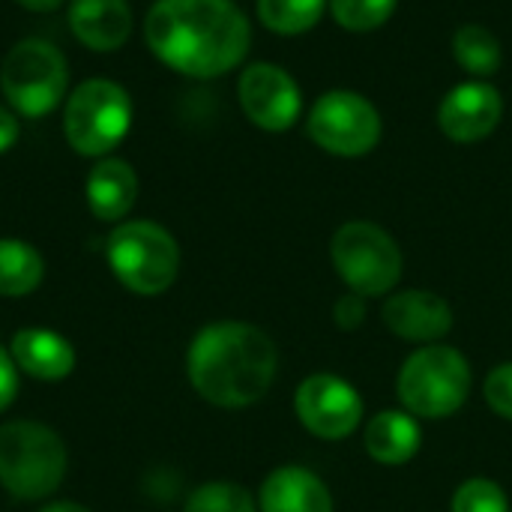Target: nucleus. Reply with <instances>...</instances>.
Returning <instances> with one entry per match:
<instances>
[{
	"mask_svg": "<svg viewBox=\"0 0 512 512\" xmlns=\"http://www.w3.org/2000/svg\"><path fill=\"white\" fill-rule=\"evenodd\" d=\"M144 39L174 72L219 78L243 63L252 27L234 0H156L144 21Z\"/></svg>",
	"mask_w": 512,
	"mask_h": 512,
	"instance_id": "obj_1",
	"label": "nucleus"
},
{
	"mask_svg": "<svg viewBox=\"0 0 512 512\" xmlns=\"http://www.w3.org/2000/svg\"><path fill=\"white\" fill-rule=\"evenodd\" d=\"M192 387L219 408L255 405L276 378V345L252 324L222 321L204 327L189 348Z\"/></svg>",
	"mask_w": 512,
	"mask_h": 512,
	"instance_id": "obj_2",
	"label": "nucleus"
},
{
	"mask_svg": "<svg viewBox=\"0 0 512 512\" xmlns=\"http://www.w3.org/2000/svg\"><path fill=\"white\" fill-rule=\"evenodd\" d=\"M66 474L63 441L42 423L0 426V483L12 498L39 501L51 495Z\"/></svg>",
	"mask_w": 512,
	"mask_h": 512,
	"instance_id": "obj_3",
	"label": "nucleus"
},
{
	"mask_svg": "<svg viewBox=\"0 0 512 512\" xmlns=\"http://www.w3.org/2000/svg\"><path fill=\"white\" fill-rule=\"evenodd\" d=\"M396 387L408 414L441 420L465 405L471 390V366L450 345H426L405 360Z\"/></svg>",
	"mask_w": 512,
	"mask_h": 512,
	"instance_id": "obj_4",
	"label": "nucleus"
},
{
	"mask_svg": "<svg viewBox=\"0 0 512 512\" xmlns=\"http://www.w3.org/2000/svg\"><path fill=\"white\" fill-rule=\"evenodd\" d=\"M129 126H132L129 93L108 78L84 81L66 102L63 132L69 147L81 156L111 153L126 138Z\"/></svg>",
	"mask_w": 512,
	"mask_h": 512,
	"instance_id": "obj_5",
	"label": "nucleus"
},
{
	"mask_svg": "<svg viewBox=\"0 0 512 512\" xmlns=\"http://www.w3.org/2000/svg\"><path fill=\"white\" fill-rule=\"evenodd\" d=\"M108 264L135 294H162L180 270L174 237L156 222H126L108 237Z\"/></svg>",
	"mask_w": 512,
	"mask_h": 512,
	"instance_id": "obj_6",
	"label": "nucleus"
},
{
	"mask_svg": "<svg viewBox=\"0 0 512 512\" xmlns=\"http://www.w3.org/2000/svg\"><path fill=\"white\" fill-rule=\"evenodd\" d=\"M69 66L63 54L45 39H24L9 48L0 66V87L12 111L42 117L54 111L66 93Z\"/></svg>",
	"mask_w": 512,
	"mask_h": 512,
	"instance_id": "obj_7",
	"label": "nucleus"
},
{
	"mask_svg": "<svg viewBox=\"0 0 512 512\" xmlns=\"http://www.w3.org/2000/svg\"><path fill=\"white\" fill-rule=\"evenodd\" d=\"M330 255L342 282L360 297H384L402 276V252L375 222H345L333 234Z\"/></svg>",
	"mask_w": 512,
	"mask_h": 512,
	"instance_id": "obj_8",
	"label": "nucleus"
},
{
	"mask_svg": "<svg viewBox=\"0 0 512 512\" xmlns=\"http://www.w3.org/2000/svg\"><path fill=\"white\" fill-rule=\"evenodd\" d=\"M309 138L333 156H366L381 141V114L357 90H327L309 111Z\"/></svg>",
	"mask_w": 512,
	"mask_h": 512,
	"instance_id": "obj_9",
	"label": "nucleus"
},
{
	"mask_svg": "<svg viewBox=\"0 0 512 512\" xmlns=\"http://www.w3.org/2000/svg\"><path fill=\"white\" fill-rule=\"evenodd\" d=\"M294 408H297L300 423L324 441L348 438L363 420L360 393L348 381L327 375V372L312 375L300 384Z\"/></svg>",
	"mask_w": 512,
	"mask_h": 512,
	"instance_id": "obj_10",
	"label": "nucleus"
},
{
	"mask_svg": "<svg viewBox=\"0 0 512 512\" xmlns=\"http://www.w3.org/2000/svg\"><path fill=\"white\" fill-rule=\"evenodd\" d=\"M237 96H240L243 114L267 132L291 129L303 111L300 84L276 63L246 66L237 84Z\"/></svg>",
	"mask_w": 512,
	"mask_h": 512,
	"instance_id": "obj_11",
	"label": "nucleus"
},
{
	"mask_svg": "<svg viewBox=\"0 0 512 512\" xmlns=\"http://www.w3.org/2000/svg\"><path fill=\"white\" fill-rule=\"evenodd\" d=\"M504 114V99L489 81H462L438 105V126L456 144H477L495 132Z\"/></svg>",
	"mask_w": 512,
	"mask_h": 512,
	"instance_id": "obj_12",
	"label": "nucleus"
},
{
	"mask_svg": "<svg viewBox=\"0 0 512 512\" xmlns=\"http://www.w3.org/2000/svg\"><path fill=\"white\" fill-rule=\"evenodd\" d=\"M384 324L411 342H438L453 327V309L432 291H402L384 303Z\"/></svg>",
	"mask_w": 512,
	"mask_h": 512,
	"instance_id": "obj_13",
	"label": "nucleus"
},
{
	"mask_svg": "<svg viewBox=\"0 0 512 512\" xmlns=\"http://www.w3.org/2000/svg\"><path fill=\"white\" fill-rule=\"evenodd\" d=\"M69 27L81 45L93 51H114L132 33V9L126 0H72Z\"/></svg>",
	"mask_w": 512,
	"mask_h": 512,
	"instance_id": "obj_14",
	"label": "nucleus"
},
{
	"mask_svg": "<svg viewBox=\"0 0 512 512\" xmlns=\"http://www.w3.org/2000/svg\"><path fill=\"white\" fill-rule=\"evenodd\" d=\"M261 512H333V498L312 471L285 465L264 480Z\"/></svg>",
	"mask_w": 512,
	"mask_h": 512,
	"instance_id": "obj_15",
	"label": "nucleus"
},
{
	"mask_svg": "<svg viewBox=\"0 0 512 512\" xmlns=\"http://www.w3.org/2000/svg\"><path fill=\"white\" fill-rule=\"evenodd\" d=\"M135 198H138V177L129 162L102 159L87 174V204L99 219L105 222L123 219L132 210Z\"/></svg>",
	"mask_w": 512,
	"mask_h": 512,
	"instance_id": "obj_16",
	"label": "nucleus"
},
{
	"mask_svg": "<svg viewBox=\"0 0 512 512\" xmlns=\"http://www.w3.org/2000/svg\"><path fill=\"white\" fill-rule=\"evenodd\" d=\"M12 360L39 381H60L75 366L72 345L51 330H21L12 339Z\"/></svg>",
	"mask_w": 512,
	"mask_h": 512,
	"instance_id": "obj_17",
	"label": "nucleus"
},
{
	"mask_svg": "<svg viewBox=\"0 0 512 512\" xmlns=\"http://www.w3.org/2000/svg\"><path fill=\"white\" fill-rule=\"evenodd\" d=\"M366 450L378 465H405L420 450V426L408 411H381L366 426Z\"/></svg>",
	"mask_w": 512,
	"mask_h": 512,
	"instance_id": "obj_18",
	"label": "nucleus"
},
{
	"mask_svg": "<svg viewBox=\"0 0 512 512\" xmlns=\"http://www.w3.org/2000/svg\"><path fill=\"white\" fill-rule=\"evenodd\" d=\"M453 54H456V63L477 78L495 75L504 63L498 36L483 24H462L453 36Z\"/></svg>",
	"mask_w": 512,
	"mask_h": 512,
	"instance_id": "obj_19",
	"label": "nucleus"
},
{
	"mask_svg": "<svg viewBox=\"0 0 512 512\" xmlns=\"http://www.w3.org/2000/svg\"><path fill=\"white\" fill-rule=\"evenodd\" d=\"M45 264L30 243L21 240H0V294L3 297H24L36 291L42 282Z\"/></svg>",
	"mask_w": 512,
	"mask_h": 512,
	"instance_id": "obj_20",
	"label": "nucleus"
},
{
	"mask_svg": "<svg viewBox=\"0 0 512 512\" xmlns=\"http://www.w3.org/2000/svg\"><path fill=\"white\" fill-rule=\"evenodd\" d=\"M330 0H258V18L267 30L282 36H297L312 30Z\"/></svg>",
	"mask_w": 512,
	"mask_h": 512,
	"instance_id": "obj_21",
	"label": "nucleus"
},
{
	"mask_svg": "<svg viewBox=\"0 0 512 512\" xmlns=\"http://www.w3.org/2000/svg\"><path fill=\"white\" fill-rule=\"evenodd\" d=\"M396 3L399 0H330V12L339 27L354 33H369L390 21Z\"/></svg>",
	"mask_w": 512,
	"mask_h": 512,
	"instance_id": "obj_22",
	"label": "nucleus"
},
{
	"mask_svg": "<svg viewBox=\"0 0 512 512\" xmlns=\"http://www.w3.org/2000/svg\"><path fill=\"white\" fill-rule=\"evenodd\" d=\"M183 512H255V501L237 483H207L192 492Z\"/></svg>",
	"mask_w": 512,
	"mask_h": 512,
	"instance_id": "obj_23",
	"label": "nucleus"
},
{
	"mask_svg": "<svg viewBox=\"0 0 512 512\" xmlns=\"http://www.w3.org/2000/svg\"><path fill=\"white\" fill-rule=\"evenodd\" d=\"M453 512H510V501L498 483L468 480L453 498Z\"/></svg>",
	"mask_w": 512,
	"mask_h": 512,
	"instance_id": "obj_24",
	"label": "nucleus"
},
{
	"mask_svg": "<svg viewBox=\"0 0 512 512\" xmlns=\"http://www.w3.org/2000/svg\"><path fill=\"white\" fill-rule=\"evenodd\" d=\"M486 402L498 417L512 420V363L498 366L486 378Z\"/></svg>",
	"mask_w": 512,
	"mask_h": 512,
	"instance_id": "obj_25",
	"label": "nucleus"
},
{
	"mask_svg": "<svg viewBox=\"0 0 512 512\" xmlns=\"http://www.w3.org/2000/svg\"><path fill=\"white\" fill-rule=\"evenodd\" d=\"M333 315H336V324H339L342 330H357V327L363 324V318H366V297H360V294L342 297V300L336 303Z\"/></svg>",
	"mask_w": 512,
	"mask_h": 512,
	"instance_id": "obj_26",
	"label": "nucleus"
},
{
	"mask_svg": "<svg viewBox=\"0 0 512 512\" xmlns=\"http://www.w3.org/2000/svg\"><path fill=\"white\" fill-rule=\"evenodd\" d=\"M15 390H18V366L6 351H0V411L15 399Z\"/></svg>",
	"mask_w": 512,
	"mask_h": 512,
	"instance_id": "obj_27",
	"label": "nucleus"
},
{
	"mask_svg": "<svg viewBox=\"0 0 512 512\" xmlns=\"http://www.w3.org/2000/svg\"><path fill=\"white\" fill-rule=\"evenodd\" d=\"M18 141V117L9 108H0V153H6Z\"/></svg>",
	"mask_w": 512,
	"mask_h": 512,
	"instance_id": "obj_28",
	"label": "nucleus"
},
{
	"mask_svg": "<svg viewBox=\"0 0 512 512\" xmlns=\"http://www.w3.org/2000/svg\"><path fill=\"white\" fill-rule=\"evenodd\" d=\"M18 6H24V9H30V12H51V9H57L63 0H15Z\"/></svg>",
	"mask_w": 512,
	"mask_h": 512,
	"instance_id": "obj_29",
	"label": "nucleus"
},
{
	"mask_svg": "<svg viewBox=\"0 0 512 512\" xmlns=\"http://www.w3.org/2000/svg\"><path fill=\"white\" fill-rule=\"evenodd\" d=\"M42 512H90L87 507H81V504H69V501H63V504H51V507H45Z\"/></svg>",
	"mask_w": 512,
	"mask_h": 512,
	"instance_id": "obj_30",
	"label": "nucleus"
}]
</instances>
